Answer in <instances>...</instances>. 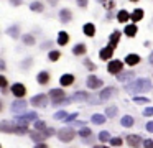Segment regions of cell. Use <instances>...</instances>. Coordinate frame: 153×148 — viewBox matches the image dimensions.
<instances>
[{"label":"cell","instance_id":"obj_1","mask_svg":"<svg viewBox=\"0 0 153 148\" xmlns=\"http://www.w3.org/2000/svg\"><path fill=\"white\" fill-rule=\"evenodd\" d=\"M153 89V84L150 82V79H137L135 82L125 86L127 92H132V94H142V92H150Z\"/></svg>","mask_w":153,"mask_h":148},{"label":"cell","instance_id":"obj_2","mask_svg":"<svg viewBox=\"0 0 153 148\" xmlns=\"http://www.w3.org/2000/svg\"><path fill=\"white\" fill-rule=\"evenodd\" d=\"M74 135H76V132H74L71 127H64V128H61V130L58 132V138H59L61 141H71L74 138Z\"/></svg>","mask_w":153,"mask_h":148},{"label":"cell","instance_id":"obj_3","mask_svg":"<svg viewBox=\"0 0 153 148\" xmlns=\"http://www.w3.org/2000/svg\"><path fill=\"white\" fill-rule=\"evenodd\" d=\"M123 69V62L119 61V59H114V61L109 62V66H107V71L110 72V74H120Z\"/></svg>","mask_w":153,"mask_h":148},{"label":"cell","instance_id":"obj_4","mask_svg":"<svg viewBox=\"0 0 153 148\" xmlns=\"http://www.w3.org/2000/svg\"><path fill=\"white\" fill-rule=\"evenodd\" d=\"M36 118H38L36 112H30V114H25V115H20V117H15V122H17V123L28 125V120H36Z\"/></svg>","mask_w":153,"mask_h":148},{"label":"cell","instance_id":"obj_5","mask_svg":"<svg viewBox=\"0 0 153 148\" xmlns=\"http://www.w3.org/2000/svg\"><path fill=\"white\" fill-rule=\"evenodd\" d=\"M115 94H117V89H115V87H105V89H104V91L99 94V95H100L99 100H100V102H105V100H109L110 97H114Z\"/></svg>","mask_w":153,"mask_h":148},{"label":"cell","instance_id":"obj_6","mask_svg":"<svg viewBox=\"0 0 153 148\" xmlns=\"http://www.w3.org/2000/svg\"><path fill=\"white\" fill-rule=\"evenodd\" d=\"M46 104H48V99L45 94H38L31 99V105H35V107H45Z\"/></svg>","mask_w":153,"mask_h":148},{"label":"cell","instance_id":"obj_7","mask_svg":"<svg viewBox=\"0 0 153 148\" xmlns=\"http://www.w3.org/2000/svg\"><path fill=\"white\" fill-rule=\"evenodd\" d=\"M12 94L13 95H17V97H23L25 94H27V89H25V86L23 84H20V82H17V84H13L12 86Z\"/></svg>","mask_w":153,"mask_h":148},{"label":"cell","instance_id":"obj_8","mask_svg":"<svg viewBox=\"0 0 153 148\" xmlns=\"http://www.w3.org/2000/svg\"><path fill=\"white\" fill-rule=\"evenodd\" d=\"M30 137H31V140L36 141V143H43V140H46L48 135H46V132H38V130H35V132H31V133H30Z\"/></svg>","mask_w":153,"mask_h":148},{"label":"cell","instance_id":"obj_9","mask_svg":"<svg viewBox=\"0 0 153 148\" xmlns=\"http://www.w3.org/2000/svg\"><path fill=\"white\" fill-rule=\"evenodd\" d=\"M12 110L13 112H23L27 110V100H23V99H18V100H15L13 104H12Z\"/></svg>","mask_w":153,"mask_h":148},{"label":"cell","instance_id":"obj_10","mask_svg":"<svg viewBox=\"0 0 153 148\" xmlns=\"http://www.w3.org/2000/svg\"><path fill=\"white\" fill-rule=\"evenodd\" d=\"M127 143L132 148H138L140 145H142V138H140L138 135H127Z\"/></svg>","mask_w":153,"mask_h":148},{"label":"cell","instance_id":"obj_11","mask_svg":"<svg viewBox=\"0 0 153 148\" xmlns=\"http://www.w3.org/2000/svg\"><path fill=\"white\" fill-rule=\"evenodd\" d=\"M100 86H102V81L99 77H96V76H89L87 77V87L89 89H99Z\"/></svg>","mask_w":153,"mask_h":148},{"label":"cell","instance_id":"obj_12","mask_svg":"<svg viewBox=\"0 0 153 148\" xmlns=\"http://www.w3.org/2000/svg\"><path fill=\"white\" fill-rule=\"evenodd\" d=\"M112 53H114V48H112V46H105V48H102V49H100L99 58L102 59V61H107V59H110Z\"/></svg>","mask_w":153,"mask_h":148},{"label":"cell","instance_id":"obj_13","mask_svg":"<svg viewBox=\"0 0 153 148\" xmlns=\"http://www.w3.org/2000/svg\"><path fill=\"white\" fill-rule=\"evenodd\" d=\"M71 18H73V13H71L69 8H63V10L59 12V20H61L63 23L71 22Z\"/></svg>","mask_w":153,"mask_h":148},{"label":"cell","instance_id":"obj_14","mask_svg":"<svg viewBox=\"0 0 153 148\" xmlns=\"http://www.w3.org/2000/svg\"><path fill=\"white\" fill-rule=\"evenodd\" d=\"M71 99H73V102H82V100H89V95H87V92H84V91H77Z\"/></svg>","mask_w":153,"mask_h":148},{"label":"cell","instance_id":"obj_15","mask_svg":"<svg viewBox=\"0 0 153 148\" xmlns=\"http://www.w3.org/2000/svg\"><path fill=\"white\" fill-rule=\"evenodd\" d=\"M50 95H51V99H53V102H54V100H59V99H64L66 94L63 92V89H51Z\"/></svg>","mask_w":153,"mask_h":148},{"label":"cell","instance_id":"obj_16","mask_svg":"<svg viewBox=\"0 0 153 148\" xmlns=\"http://www.w3.org/2000/svg\"><path fill=\"white\" fill-rule=\"evenodd\" d=\"M36 81L40 82L41 86H45V84H48V82H50V74H48L46 71H41L40 74L36 76Z\"/></svg>","mask_w":153,"mask_h":148},{"label":"cell","instance_id":"obj_17","mask_svg":"<svg viewBox=\"0 0 153 148\" xmlns=\"http://www.w3.org/2000/svg\"><path fill=\"white\" fill-rule=\"evenodd\" d=\"M73 82H74V76L73 74H64V76H61V79H59L61 86H71Z\"/></svg>","mask_w":153,"mask_h":148},{"label":"cell","instance_id":"obj_18","mask_svg":"<svg viewBox=\"0 0 153 148\" xmlns=\"http://www.w3.org/2000/svg\"><path fill=\"white\" fill-rule=\"evenodd\" d=\"M82 30H84V35L86 36H94L96 35V26H94L92 23H86V25L82 26Z\"/></svg>","mask_w":153,"mask_h":148},{"label":"cell","instance_id":"obj_19","mask_svg":"<svg viewBox=\"0 0 153 148\" xmlns=\"http://www.w3.org/2000/svg\"><path fill=\"white\" fill-rule=\"evenodd\" d=\"M133 77V71H127V72H120V74H117V79H119L120 82H127L128 79Z\"/></svg>","mask_w":153,"mask_h":148},{"label":"cell","instance_id":"obj_20","mask_svg":"<svg viewBox=\"0 0 153 148\" xmlns=\"http://www.w3.org/2000/svg\"><path fill=\"white\" fill-rule=\"evenodd\" d=\"M28 132V125H23V123H18V125H13V133L17 135H23Z\"/></svg>","mask_w":153,"mask_h":148},{"label":"cell","instance_id":"obj_21","mask_svg":"<svg viewBox=\"0 0 153 148\" xmlns=\"http://www.w3.org/2000/svg\"><path fill=\"white\" fill-rule=\"evenodd\" d=\"M125 62H127L128 66L138 64V62H140V56H138V54H128V56L125 58Z\"/></svg>","mask_w":153,"mask_h":148},{"label":"cell","instance_id":"obj_22","mask_svg":"<svg viewBox=\"0 0 153 148\" xmlns=\"http://www.w3.org/2000/svg\"><path fill=\"white\" fill-rule=\"evenodd\" d=\"M68 41H69V35H68L66 31H61L59 35H58V45L64 46V45H68Z\"/></svg>","mask_w":153,"mask_h":148},{"label":"cell","instance_id":"obj_23","mask_svg":"<svg viewBox=\"0 0 153 148\" xmlns=\"http://www.w3.org/2000/svg\"><path fill=\"white\" fill-rule=\"evenodd\" d=\"M120 123H122V127L127 128V127H132V125L135 123V120H133V117H130V115H123Z\"/></svg>","mask_w":153,"mask_h":148},{"label":"cell","instance_id":"obj_24","mask_svg":"<svg viewBox=\"0 0 153 148\" xmlns=\"http://www.w3.org/2000/svg\"><path fill=\"white\" fill-rule=\"evenodd\" d=\"M119 41H120V33L119 31H114L112 35H110V45L109 46H112V48L115 49V46L119 45Z\"/></svg>","mask_w":153,"mask_h":148},{"label":"cell","instance_id":"obj_25","mask_svg":"<svg viewBox=\"0 0 153 148\" xmlns=\"http://www.w3.org/2000/svg\"><path fill=\"white\" fill-rule=\"evenodd\" d=\"M130 18H132V22H140V20L143 18V10L142 8H137L135 12L130 15Z\"/></svg>","mask_w":153,"mask_h":148},{"label":"cell","instance_id":"obj_26","mask_svg":"<svg viewBox=\"0 0 153 148\" xmlns=\"http://www.w3.org/2000/svg\"><path fill=\"white\" fill-rule=\"evenodd\" d=\"M73 53H74L76 56H82L84 53H86V46H84L82 43H79V45H76V46L73 48Z\"/></svg>","mask_w":153,"mask_h":148},{"label":"cell","instance_id":"obj_27","mask_svg":"<svg viewBox=\"0 0 153 148\" xmlns=\"http://www.w3.org/2000/svg\"><path fill=\"white\" fill-rule=\"evenodd\" d=\"M92 122L96 125H102L105 122V115H100V114H94L92 115Z\"/></svg>","mask_w":153,"mask_h":148},{"label":"cell","instance_id":"obj_28","mask_svg":"<svg viewBox=\"0 0 153 148\" xmlns=\"http://www.w3.org/2000/svg\"><path fill=\"white\" fill-rule=\"evenodd\" d=\"M130 18V15H128V12H125V10H120L119 12V15H117V20H119V22H127V20Z\"/></svg>","mask_w":153,"mask_h":148},{"label":"cell","instance_id":"obj_29","mask_svg":"<svg viewBox=\"0 0 153 148\" xmlns=\"http://www.w3.org/2000/svg\"><path fill=\"white\" fill-rule=\"evenodd\" d=\"M0 130H2V132H7V133H10V132L13 133V127H10L7 120H4L2 123H0Z\"/></svg>","mask_w":153,"mask_h":148},{"label":"cell","instance_id":"obj_30","mask_svg":"<svg viewBox=\"0 0 153 148\" xmlns=\"http://www.w3.org/2000/svg\"><path fill=\"white\" fill-rule=\"evenodd\" d=\"M137 30H138V28H137L135 25H128V26L125 28V35H127V36H135V35H137Z\"/></svg>","mask_w":153,"mask_h":148},{"label":"cell","instance_id":"obj_31","mask_svg":"<svg viewBox=\"0 0 153 148\" xmlns=\"http://www.w3.org/2000/svg\"><path fill=\"white\" fill-rule=\"evenodd\" d=\"M23 43L28 45V46H33L35 45V36L33 35H25L23 36Z\"/></svg>","mask_w":153,"mask_h":148},{"label":"cell","instance_id":"obj_32","mask_svg":"<svg viewBox=\"0 0 153 148\" xmlns=\"http://www.w3.org/2000/svg\"><path fill=\"white\" fill-rule=\"evenodd\" d=\"M7 33L12 38H18V35H20V33H18V26H10V28L7 30Z\"/></svg>","mask_w":153,"mask_h":148},{"label":"cell","instance_id":"obj_33","mask_svg":"<svg viewBox=\"0 0 153 148\" xmlns=\"http://www.w3.org/2000/svg\"><path fill=\"white\" fill-rule=\"evenodd\" d=\"M35 130H38V132H45V130H46V125H45V122H41V120H36V122H35Z\"/></svg>","mask_w":153,"mask_h":148},{"label":"cell","instance_id":"obj_34","mask_svg":"<svg viewBox=\"0 0 153 148\" xmlns=\"http://www.w3.org/2000/svg\"><path fill=\"white\" fill-rule=\"evenodd\" d=\"M59 56H61L59 51H50V54H48V59H50V61H58V59H59Z\"/></svg>","mask_w":153,"mask_h":148},{"label":"cell","instance_id":"obj_35","mask_svg":"<svg viewBox=\"0 0 153 148\" xmlns=\"http://www.w3.org/2000/svg\"><path fill=\"white\" fill-rule=\"evenodd\" d=\"M30 8L33 10V12H43V5H41L40 2H33L30 5Z\"/></svg>","mask_w":153,"mask_h":148},{"label":"cell","instance_id":"obj_36","mask_svg":"<svg viewBox=\"0 0 153 148\" xmlns=\"http://www.w3.org/2000/svg\"><path fill=\"white\" fill-rule=\"evenodd\" d=\"M99 140L102 141V143H105L107 140H110V133H109V132H100V133H99Z\"/></svg>","mask_w":153,"mask_h":148},{"label":"cell","instance_id":"obj_37","mask_svg":"<svg viewBox=\"0 0 153 148\" xmlns=\"http://www.w3.org/2000/svg\"><path fill=\"white\" fill-rule=\"evenodd\" d=\"M105 115L107 117H115L117 115V107H107L105 109Z\"/></svg>","mask_w":153,"mask_h":148},{"label":"cell","instance_id":"obj_38","mask_svg":"<svg viewBox=\"0 0 153 148\" xmlns=\"http://www.w3.org/2000/svg\"><path fill=\"white\" fill-rule=\"evenodd\" d=\"M84 66H86L87 69H89V71H96V64H94L92 61H89V59H86V61H84Z\"/></svg>","mask_w":153,"mask_h":148},{"label":"cell","instance_id":"obj_39","mask_svg":"<svg viewBox=\"0 0 153 148\" xmlns=\"http://www.w3.org/2000/svg\"><path fill=\"white\" fill-rule=\"evenodd\" d=\"M110 145H112V147H120V145H122V138H119V137L110 138Z\"/></svg>","mask_w":153,"mask_h":148},{"label":"cell","instance_id":"obj_40","mask_svg":"<svg viewBox=\"0 0 153 148\" xmlns=\"http://www.w3.org/2000/svg\"><path fill=\"white\" fill-rule=\"evenodd\" d=\"M79 135H81L82 138H87V137L91 135V130H89V128H81V130H79Z\"/></svg>","mask_w":153,"mask_h":148},{"label":"cell","instance_id":"obj_41","mask_svg":"<svg viewBox=\"0 0 153 148\" xmlns=\"http://www.w3.org/2000/svg\"><path fill=\"white\" fill-rule=\"evenodd\" d=\"M133 102H137V104H148V99L146 97H133Z\"/></svg>","mask_w":153,"mask_h":148},{"label":"cell","instance_id":"obj_42","mask_svg":"<svg viewBox=\"0 0 153 148\" xmlns=\"http://www.w3.org/2000/svg\"><path fill=\"white\" fill-rule=\"evenodd\" d=\"M143 115H145V117H152V115H153V107L145 109V110H143Z\"/></svg>","mask_w":153,"mask_h":148},{"label":"cell","instance_id":"obj_43","mask_svg":"<svg viewBox=\"0 0 153 148\" xmlns=\"http://www.w3.org/2000/svg\"><path fill=\"white\" fill-rule=\"evenodd\" d=\"M64 117H66V112L64 110H59V112L54 114V118H64Z\"/></svg>","mask_w":153,"mask_h":148},{"label":"cell","instance_id":"obj_44","mask_svg":"<svg viewBox=\"0 0 153 148\" xmlns=\"http://www.w3.org/2000/svg\"><path fill=\"white\" fill-rule=\"evenodd\" d=\"M143 147L145 148H153V140H145L143 141Z\"/></svg>","mask_w":153,"mask_h":148},{"label":"cell","instance_id":"obj_45","mask_svg":"<svg viewBox=\"0 0 153 148\" xmlns=\"http://www.w3.org/2000/svg\"><path fill=\"white\" fill-rule=\"evenodd\" d=\"M76 118H77V114H71L66 117V122H73V120H76Z\"/></svg>","mask_w":153,"mask_h":148},{"label":"cell","instance_id":"obj_46","mask_svg":"<svg viewBox=\"0 0 153 148\" xmlns=\"http://www.w3.org/2000/svg\"><path fill=\"white\" fill-rule=\"evenodd\" d=\"M0 86H2V89H5V87H7V79H5L4 76L0 77Z\"/></svg>","mask_w":153,"mask_h":148},{"label":"cell","instance_id":"obj_47","mask_svg":"<svg viewBox=\"0 0 153 148\" xmlns=\"http://www.w3.org/2000/svg\"><path fill=\"white\" fill-rule=\"evenodd\" d=\"M77 5L82 7V8H86V7H87V0H77Z\"/></svg>","mask_w":153,"mask_h":148},{"label":"cell","instance_id":"obj_48","mask_svg":"<svg viewBox=\"0 0 153 148\" xmlns=\"http://www.w3.org/2000/svg\"><path fill=\"white\" fill-rule=\"evenodd\" d=\"M104 7H105L107 10H112V8H114V2H112V0H109V2H107Z\"/></svg>","mask_w":153,"mask_h":148},{"label":"cell","instance_id":"obj_49","mask_svg":"<svg viewBox=\"0 0 153 148\" xmlns=\"http://www.w3.org/2000/svg\"><path fill=\"white\" fill-rule=\"evenodd\" d=\"M146 130H148L150 133H153V122H148V123H146Z\"/></svg>","mask_w":153,"mask_h":148},{"label":"cell","instance_id":"obj_50","mask_svg":"<svg viewBox=\"0 0 153 148\" xmlns=\"http://www.w3.org/2000/svg\"><path fill=\"white\" fill-rule=\"evenodd\" d=\"M30 64H31V59H27V61H23V62H22V68H28Z\"/></svg>","mask_w":153,"mask_h":148},{"label":"cell","instance_id":"obj_51","mask_svg":"<svg viewBox=\"0 0 153 148\" xmlns=\"http://www.w3.org/2000/svg\"><path fill=\"white\" fill-rule=\"evenodd\" d=\"M10 2H12V5L18 7V5H20V3H22V0H10Z\"/></svg>","mask_w":153,"mask_h":148},{"label":"cell","instance_id":"obj_52","mask_svg":"<svg viewBox=\"0 0 153 148\" xmlns=\"http://www.w3.org/2000/svg\"><path fill=\"white\" fill-rule=\"evenodd\" d=\"M35 148H50L48 145H45V143H36V147Z\"/></svg>","mask_w":153,"mask_h":148},{"label":"cell","instance_id":"obj_53","mask_svg":"<svg viewBox=\"0 0 153 148\" xmlns=\"http://www.w3.org/2000/svg\"><path fill=\"white\" fill-rule=\"evenodd\" d=\"M46 2L50 3V5H53V7H54V5H56V3H58V0H46Z\"/></svg>","mask_w":153,"mask_h":148},{"label":"cell","instance_id":"obj_54","mask_svg":"<svg viewBox=\"0 0 153 148\" xmlns=\"http://www.w3.org/2000/svg\"><path fill=\"white\" fill-rule=\"evenodd\" d=\"M0 69H2V71H4V69H5V61H4V59L0 61Z\"/></svg>","mask_w":153,"mask_h":148},{"label":"cell","instance_id":"obj_55","mask_svg":"<svg viewBox=\"0 0 153 148\" xmlns=\"http://www.w3.org/2000/svg\"><path fill=\"white\" fill-rule=\"evenodd\" d=\"M150 62L153 64V51H152V54H150Z\"/></svg>","mask_w":153,"mask_h":148},{"label":"cell","instance_id":"obj_56","mask_svg":"<svg viewBox=\"0 0 153 148\" xmlns=\"http://www.w3.org/2000/svg\"><path fill=\"white\" fill-rule=\"evenodd\" d=\"M99 2H100V3H102V5H105V3H107V2H109V0H99Z\"/></svg>","mask_w":153,"mask_h":148},{"label":"cell","instance_id":"obj_57","mask_svg":"<svg viewBox=\"0 0 153 148\" xmlns=\"http://www.w3.org/2000/svg\"><path fill=\"white\" fill-rule=\"evenodd\" d=\"M94 148H107V147H94Z\"/></svg>","mask_w":153,"mask_h":148},{"label":"cell","instance_id":"obj_58","mask_svg":"<svg viewBox=\"0 0 153 148\" xmlns=\"http://www.w3.org/2000/svg\"><path fill=\"white\" fill-rule=\"evenodd\" d=\"M132 2H138V0H132Z\"/></svg>","mask_w":153,"mask_h":148}]
</instances>
